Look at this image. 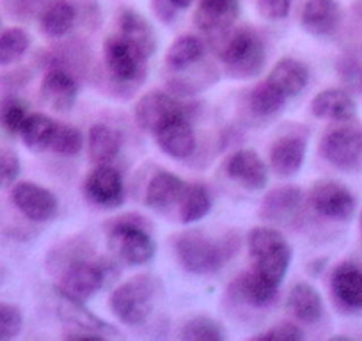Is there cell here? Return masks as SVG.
Here are the masks:
<instances>
[{"mask_svg":"<svg viewBox=\"0 0 362 341\" xmlns=\"http://www.w3.org/2000/svg\"><path fill=\"white\" fill-rule=\"evenodd\" d=\"M204 55V43L196 36H181L169 47L165 55L167 68L173 71H183L196 62H199Z\"/></svg>","mask_w":362,"mask_h":341,"instance_id":"obj_30","label":"cell"},{"mask_svg":"<svg viewBox=\"0 0 362 341\" xmlns=\"http://www.w3.org/2000/svg\"><path fill=\"white\" fill-rule=\"evenodd\" d=\"M117 27H119L121 36L127 41H130L134 47H137L146 57H151L155 54V34H153L151 25L141 13L134 9H123L117 18Z\"/></svg>","mask_w":362,"mask_h":341,"instance_id":"obj_27","label":"cell"},{"mask_svg":"<svg viewBox=\"0 0 362 341\" xmlns=\"http://www.w3.org/2000/svg\"><path fill=\"white\" fill-rule=\"evenodd\" d=\"M55 127H57V121L45 116V114H29L27 120L23 121L18 135L22 137L23 144L27 148L40 153L48 149V146H50Z\"/></svg>","mask_w":362,"mask_h":341,"instance_id":"obj_31","label":"cell"},{"mask_svg":"<svg viewBox=\"0 0 362 341\" xmlns=\"http://www.w3.org/2000/svg\"><path fill=\"white\" fill-rule=\"evenodd\" d=\"M135 123L148 134L155 135L158 128L176 117H189L185 105L174 96L167 95L165 91H149L137 102L134 110Z\"/></svg>","mask_w":362,"mask_h":341,"instance_id":"obj_9","label":"cell"},{"mask_svg":"<svg viewBox=\"0 0 362 341\" xmlns=\"http://www.w3.org/2000/svg\"><path fill=\"white\" fill-rule=\"evenodd\" d=\"M238 15V0H201L194 13V23L203 33L218 34L231 29Z\"/></svg>","mask_w":362,"mask_h":341,"instance_id":"obj_17","label":"cell"},{"mask_svg":"<svg viewBox=\"0 0 362 341\" xmlns=\"http://www.w3.org/2000/svg\"><path fill=\"white\" fill-rule=\"evenodd\" d=\"M337 75L348 93H362V64L354 57L337 61Z\"/></svg>","mask_w":362,"mask_h":341,"instance_id":"obj_39","label":"cell"},{"mask_svg":"<svg viewBox=\"0 0 362 341\" xmlns=\"http://www.w3.org/2000/svg\"><path fill=\"white\" fill-rule=\"evenodd\" d=\"M76 23V9L68 0H55L43 9L40 16V27L45 36L52 40L64 37Z\"/></svg>","mask_w":362,"mask_h":341,"instance_id":"obj_29","label":"cell"},{"mask_svg":"<svg viewBox=\"0 0 362 341\" xmlns=\"http://www.w3.org/2000/svg\"><path fill=\"white\" fill-rule=\"evenodd\" d=\"M23 325V315L18 306L0 302V341L13 340L20 334Z\"/></svg>","mask_w":362,"mask_h":341,"instance_id":"obj_38","label":"cell"},{"mask_svg":"<svg viewBox=\"0 0 362 341\" xmlns=\"http://www.w3.org/2000/svg\"><path fill=\"white\" fill-rule=\"evenodd\" d=\"M180 337L185 341H222L226 333L222 330L221 323L215 322L214 318L199 315L185 322Z\"/></svg>","mask_w":362,"mask_h":341,"instance_id":"obj_35","label":"cell"},{"mask_svg":"<svg viewBox=\"0 0 362 341\" xmlns=\"http://www.w3.org/2000/svg\"><path fill=\"white\" fill-rule=\"evenodd\" d=\"M308 144L300 135H283L270 148V167L277 176L290 178L300 170L305 160Z\"/></svg>","mask_w":362,"mask_h":341,"instance_id":"obj_20","label":"cell"},{"mask_svg":"<svg viewBox=\"0 0 362 341\" xmlns=\"http://www.w3.org/2000/svg\"><path fill=\"white\" fill-rule=\"evenodd\" d=\"M254 272L279 287L291 263V247L283 233L276 228H254L247 235Z\"/></svg>","mask_w":362,"mask_h":341,"instance_id":"obj_2","label":"cell"},{"mask_svg":"<svg viewBox=\"0 0 362 341\" xmlns=\"http://www.w3.org/2000/svg\"><path fill=\"white\" fill-rule=\"evenodd\" d=\"M156 144L174 160H185L196 148V137L189 117H176L155 132Z\"/></svg>","mask_w":362,"mask_h":341,"instance_id":"obj_18","label":"cell"},{"mask_svg":"<svg viewBox=\"0 0 362 341\" xmlns=\"http://www.w3.org/2000/svg\"><path fill=\"white\" fill-rule=\"evenodd\" d=\"M313 116L318 120H332L337 123L351 121L357 114V105L346 89H325L311 102Z\"/></svg>","mask_w":362,"mask_h":341,"instance_id":"obj_21","label":"cell"},{"mask_svg":"<svg viewBox=\"0 0 362 341\" xmlns=\"http://www.w3.org/2000/svg\"><path fill=\"white\" fill-rule=\"evenodd\" d=\"M286 100V96L281 95L272 83L264 80V82L257 83L256 88L250 91L249 105L250 110L256 112L257 116H276L277 112L284 109Z\"/></svg>","mask_w":362,"mask_h":341,"instance_id":"obj_33","label":"cell"},{"mask_svg":"<svg viewBox=\"0 0 362 341\" xmlns=\"http://www.w3.org/2000/svg\"><path fill=\"white\" fill-rule=\"evenodd\" d=\"M180 221L183 224H192L206 217L211 210V196L203 185H187L185 192L177 203Z\"/></svg>","mask_w":362,"mask_h":341,"instance_id":"obj_32","label":"cell"},{"mask_svg":"<svg viewBox=\"0 0 362 341\" xmlns=\"http://www.w3.org/2000/svg\"><path fill=\"white\" fill-rule=\"evenodd\" d=\"M27 116H29V110L20 98L9 96V98H4L0 102V127L4 128L8 134L18 135Z\"/></svg>","mask_w":362,"mask_h":341,"instance_id":"obj_37","label":"cell"},{"mask_svg":"<svg viewBox=\"0 0 362 341\" xmlns=\"http://www.w3.org/2000/svg\"><path fill=\"white\" fill-rule=\"evenodd\" d=\"M123 137L116 128L105 123H96L87 134V153L90 162L110 163L121 153Z\"/></svg>","mask_w":362,"mask_h":341,"instance_id":"obj_26","label":"cell"},{"mask_svg":"<svg viewBox=\"0 0 362 341\" xmlns=\"http://www.w3.org/2000/svg\"><path fill=\"white\" fill-rule=\"evenodd\" d=\"M309 80V69L304 62L297 61V59H281L276 62V66L272 68L270 75H268L267 82L272 83L281 95L286 98L300 95L305 89Z\"/></svg>","mask_w":362,"mask_h":341,"instance_id":"obj_23","label":"cell"},{"mask_svg":"<svg viewBox=\"0 0 362 341\" xmlns=\"http://www.w3.org/2000/svg\"><path fill=\"white\" fill-rule=\"evenodd\" d=\"M30 47V37L20 27H11L0 34V66H9L22 59Z\"/></svg>","mask_w":362,"mask_h":341,"instance_id":"obj_34","label":"cell"},{"mask_svg":"<svg viewBox=\"0 0 362 341\" xmlns=\"http://www.w3.org/2000/svg\"><path fill=\"white\" fill-rule=\"evenodd\" d=\"M169 2H170V4H173L176 9H185V8H189L190 4H192L194 0H169Z\"/></svg>","mask_w":362,"mask_h":341,"instance_id":"obj_44","label":"cell"},{"mask_svg":"<svg viewBox=\"0 0 362 341\" xmlns=\"http://www.w3.org/2000/svg\"><path fill=\"white\" fill-rule=\"evenodd\" d=\"M20 169H22V163H20L18 155L13 149H0V189L13 185L18 178Z\"/></svg>","mask_w":362,"mask_h":341,"instance_id":"obj_40","label":"cell"},{"mask_svg":"<svg viewBox=\"0 0 362 341\" xmlns=\"http://www.w3.org/2000/svg\"><path fill=\"white\" fill-rule=\"evenodd\" d=\"M358 224H361V233H362V212H361V219H358Z\"/></svg>","mask_w":362,"mask_h":341,"instance_id":"obj_45","label":"cell"},{"mask_svg":"<svg viewBox=\"0 0 362 341\" xmlns=\"http://www.w3.org/2000/svg\"><path fill=\"white\" fill-rule=\"evenodd\" d=\"M78 96V86L66 69L54 66L48 69L41 82V98L50 109L66 112L71 109Z\"/></svg>","mask_w":362,"mask_h":341,"instance_id":"obj_16","label":"cell"},{"mask_svg":"<svg viewBox=\"0 0 362 341\" xmlns=\"http://www.w3.org/2000/svg\"><path fill=\"white\" fill-rule=\"evenodd\" d=\"M300 23L305 33L316 37L336 34L341 23V8L336 0H308L302 9Z\"/></svg>","mask_w":362,"mask_h":341,"instance_id":"obj_19","label":"cell"},{"mask_svg":"<svg viewBox=\"0 0 362 341\" xmlns=\"http://www.w3.org/2000/svg\"><path fill=\"white\" fill-rule=\"evenodd\" d=\"M153 9L162 22H170L176 16V8L169 0H153Z\"/></svg>","mask_w":362,"mask_h":341,"instance_id":"obj_43","label":"cell"},{"mask_svg":"<svg viewBox=\"0 0 362 341\" xmlns=\"http://www.w3.org/2000/svg\"><path fill=\"white\" fill-rule=\"evenodd\" d=\"M304 192L298 187H277L261 200L259 217L272 224L290 226L300 215Z\"/></svg>","mask_w":362,"mask_h":341,"instance_id":"obj_14","label":"cell"},{"mask_svg":"<svg viewBox=\"0 0 362 341\" xmlns=\"http://www.w3.org/2000/svg\"><path fill=\"white\" fill-rule=\"evenodd\" d=\"M320 153L337 169H358L362 163V127L344 121L343 127L329 130L320 142Z\"/></svg>","mask_w":362,"mask_h":341,"instance_id":"obj_7","label":"cell"},{"mask_svg":"<svg viewBox=\"0 0 362 341\" xmlns=\"http://www.w3.org/2000/svg\"><path fill=\"white\" fill-rule=\"evenodd\" d=\"M231 290L235 291V297L242 302H247L254 308H263L276 299L279 287L252 270V272H245L238 279H235V283L231 284Z\"/></svg>","mask_w":362,"mask_h":341,"instance_id":"obj_28","label":"cell"},{"mask_svg":"<svg viewBox=\"0 0 362 341\" xmlns=\"http://www.w3.org/2000/svg\"><path fill=\"white\" fill-rule=\"evenodd\" d=\"M83 148V135L78 128L71 127V125H62L57 123L55 127L54 135H52V141L48 149L57 155L64 156H75L82 151Z\"/></svg>","mask_w":362,"mask_h":341,"instance_id":"obj_36","label":"cell"},{"mask_svg":"<svg viewBox=\"0 0 362 341\" xmlns=\"http://www.w3.org/2000/svg\"><path fill=\"white\" fill-rule=\"evenodd\" d=\"M55 301H57V316L69 330H86V333L98 334L100 337L107 340V337H121V333L114 325H109L107 322H103L102 318H98L96 315L89 311V309L83 306V301L78 299L69 297L68 294H64L62 290H59L55 287Z\"/></svg>","mask_w":362,"mask_h":341,"instance_id":"obj_10","label":"cell"},{"mask_svg":"<svg viewBox=\"0 0 362 341\" xmlns=\"http://www.w3.org/2000/svg\"><path fill=\"white\" fill-rule=\"evenodd\" d=\"M332 294L344 308L362 311V270L354 263H341L330 277Z\"/></svg>","mask_w":362,"mask_h":341,"instance_id":"obj_22","label":"cell"},{"mask_svg":"<svg viewBox=\"0 0 362 341\" xmlns=\"http://www.w3.org/2000/svg\"><path fill=\"white\" fill-rule=\"evenodd\" d=\"M11 200L15 207L34 222H47L57 215L59 201L54 192L33 182H20L13 187Z\"/></svg>","mask_w":362,"mask_h":341,"instance_id":"obj_13","label":"cell"},{"mask_svg":"<svg viewBox=\"0 0 362 341\" xmlns=\"http://www.w3.org/2000/svg\"><path fill=\"white\" fill-rule=\"evenodd\" d=\"M286 311L298 322L313 325L323 316L322 295L309 283L293 284L286 299Z\"/></svg>","mask_w":362,"mask_h":341,"instance_id":"obj_24","label":"cell"},{"mask_svg":"<svg viewBox=\"0 0 362 341\" xmlns=\"http://www.w3.org/2000/svg\"><path fill=\"white\" fill-rule=\"evenodd\" d=\"M110 269H114L112 263H107L103 260H98V262L75 260L62 270L57 288L68 294L69 297L86 302L96 291L102 290L105 281L109 279Z\"/></svg>","mask_w":362,"mask_h":341,"instance_id":"obj_8","label":"cell"},{"mask_svg":"<svg viewBox=\"0 0 362 341\" xmlns=\"http://www.w3.org/2000/svg\"><path fill=\"white\" fill-rule=\"evenodd\" d=\"M254 340H277V341H300L304 340V333L298 325L291 322H281L270 327L268 330L256 334Z\"/></svg>","mask_w":362,"mask_h":341,"instance_id":"obj_41","label":"cell"},{"mask_svg":"<svg viewBox=\"0 0 362 341\" xmlns=\"http://www.w3.org/2000/svg\"><path fill=\"white\" fill-rule=\"evenodd\" d=\"M141 219L132 215L114 219L107 229V242L110 253L130 267L146 265L156 253V243L141 226Z\"/></svg>","mask_w":362,"mask_h":341,"instance_id":"obj_4","label":"cell"},{"mask_svg":"<svg viewBox=\"0 0 362 341\" xmlns=\"http://www.w3.org/2000/svg\"><path fill=\"white\" fill-rule=\"evenodd\" d=\"M226 173L249 190H261L268 183L267 163L252 149H238L233 153L226 162Z\"/></svg>","mask_w":362,"mask_h":341,"instance_id":"obj_15","label":"cell"},{"mask_svg":"<svg viewBox=\"0 0 362 341\" xmlns=\"http://www.w3.org/2000/svg\"><path fill=\"white\" fill-rule=\"evenodd\" d=\"M313 210L332 221H348L355 212V197L350 190L332 180H322L309 192Z\"/></svg>","mask_w":362,"mask_h":341,"instance_id":"obj_11","label":"cell"},{"mask_svg":"<svg viewBox=\"0 0 362 341\" xmlns=\"http://www.w3.org/2000/svg\"><path fill=\"white\" fill-rule=\"evenodd\" d=\"M103 61L109 75L117 83L137 86L146 79L148 57L121 34L109 36L103 43Z\"/></svg>","mask_w":362,"mask_h":341,"instance_id":"obj_6","label":"cell"},{"mask_svg":"<svg viewBox=\"0 0 362 341\" xmlns=\"http://www.w3.org/2000/svg\"><path fill=\"white\" fill-rule=\"evenodd\" d=\"M185 189L187 183L180 176L165 173V170L156 173L146 189V204L153 210H169L174 204L180 203Z\"/></svg>","mask_w":362,"mask_h":341,"instance_id":"obj_25","label":"cell"},{"mask_svg":"<svg viewBox=\"0 0 362 341\" xmlns=\"http://www.w3.org/2000/svg\"><path fill=\"white\" fill-rule=\"evenodd\" d=\"M217 57L226 71L235 79H250L263 69L264 45L259 34L250 27L228 29L214 34Z\"/></svg>","mask_w":362,"mask_h":341,"instance_id":"obj_1","label":"cell"},{"mask_svg":"<svg viewBox=\"0 0 362 341\" xmlns=\"http://www.w3.org/2000/svg\"><path fill=\"white\" fill-rule=\"evenodd\" d=\"M293 0H257V13L267 20H284L290 15Z\"/></svg>","mask_w":362,"mask_h":341,"instance_id":"obj_42","label":"cell"},{"mask_svg":"<svg viewBox=\"0 0 362 341\" xmlns=\"http://www.w3.org/2000/svg\"><path fill=\"white\" fill-rule=\"evenodd\" d=\"M174 250H176L177 262L190 274H214L222 269L226 262L235 253V245L224 242L218 243L204 235L203 231L181 233L174 240Z\"/></svg>","mask_w":362,"mask_h":341,"instance_id":"obj_3","label":"cell"},{"mask_svg":"<svg viewBox=\"0 0 362 341\" xmlns=\"http://www.w3.org/2000/svg\"><path fill=\"white\" fill-rule=\"evenodd\" d=\"M83 190L93 203L103 208H117L124 201L123 178L110 163H96L83 182Z\"/></svg>","mask_w":362,"mask_h":341,"instance_id":"obj_12","label":"cell"},{"mask_svg":"<svg viewBox=\"0 0 362 341\" xmlns=\"http://www.w3.org/2000/svg\"><path fill=\"white\" fill-rule=\"evenodd\" d=\"M153 299H155V281L153 277L141 274L119 284L110 295L109 306L121 323L137 327L146 323L151 315Z\"/></svg>","mask_w":362,"mask_h":341,"instance_id":"obj_5","label":"cell"}]
</instances>
